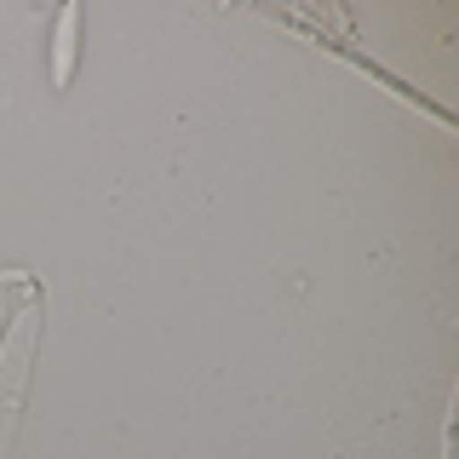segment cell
Returning a JSON list of instances; mask_svg holds the SVG:
<instances>
[{
	"mask_svg": "<svg viewBox=\"0 0 459 459\" xmlns=\"http://www.w3.org/2000/svg\"><path fill=\"white\" fill-rule=\"evenodd\" d=\"M75 35H81V6H64L57 12V40H52V86L64 92L69 81H75Z\"/></svg>",
	"mask_w": 459,
	"mask_h": 459,
	"instance_id": "obj_1",
	"label": "cell"
}]
</instances>
